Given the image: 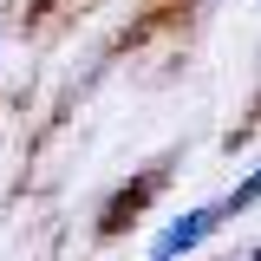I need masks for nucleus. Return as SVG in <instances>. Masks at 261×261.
<instances>
[{"label":"nucleus","mask_w":261,"mask_h":261,"mask_svg":"<svg viewBox=\"0 0 261 261\" xmlns=\"http://www.w3.org/2000/svg\"><path fill=\"white\" fill-rule=\"evenodd\" d=\"M255 261H261V248H255Z\"/></svg>","instance_id":"obj_3"},{"label":"nucleus","mask_w":261,"mask_h":261,"mask_svg":"<svg viewBox=\"0 0 261 261\" xmlns=\"http://www.w3.org/2000/svg\"><path fill=\"white\" fill-rule=\"evenodd\" d=\"M255 202H261V170L248 176V183H235V190L222 196V222H228V216H242V209H255Z\"/></svg>","instance_id":"obj_2"},{"label":"nucleus","mask_w":261,"mask_h":261,"mask_svg":"<svg viewBox=\"0 0 261 261\" xmlns=\"http://www.w3.org/2000/svg\"><path fill=\"white\" fill-rule=\"evenodd\" d=\"M216 228H222V202H202V209L176 216V222H170L157 242H150V261H176V255H190V248H202Z\"/></svg>","instance_id":"obj_1"}]
</instances>
